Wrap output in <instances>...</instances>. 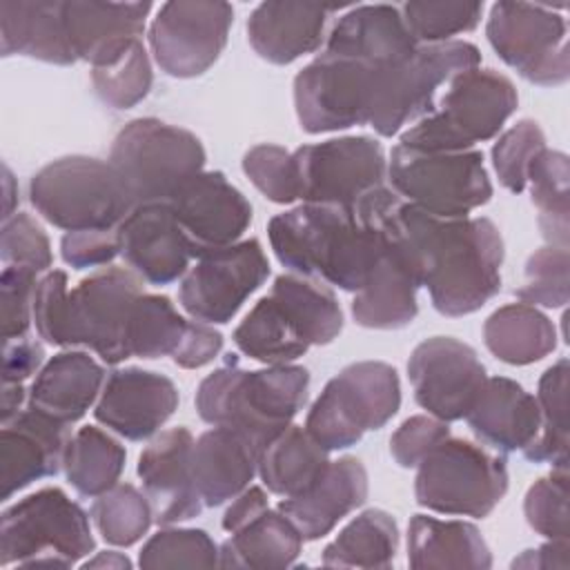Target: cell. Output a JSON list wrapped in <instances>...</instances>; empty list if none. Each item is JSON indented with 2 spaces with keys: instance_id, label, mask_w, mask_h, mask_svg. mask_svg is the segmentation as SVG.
Instances as JSON below:
<instances>
[{
  "instance_id": "1",
  "label": "cell",
  "mask_w": 570,
  "mask_h": 570,
  "mask_svg": "<svg viewBox=\"0 0 570 570\" xmlns=\"http://www.w3.org/2000/svg\"><path fill=\"white\" fill-rule=\"evenodd\" d=\"M401 203L387 185L354 207L301 203L269 218L267 238L289 272L358 292L381 254L385 223Z\"/></svg>"
},
{
  "instance_id": "2",
  "label": "cell",
  "mask_w": 570,
  "mask_h": 570,
  "mask_svg": "<svg viewBox=\"0 0 570 570\" xmlns=\"http://www.w3.org/2000/svg\"><path fill=\"white\" fill-rule=\"evenodd\" d=\"M390 225L439 314L465 316L499 294L503 238L490 218H439L403 200Z\"/></svg>"
},
{
  "instance_id": "3",
  "label": "cell",
  "mask_w": 570,
  "mask_h": 570,
  "mask_svg": "<svg viewBox=\"0 0 570 570\" xmlns=\"http://www.w3.org/2000/svg\"><path fill=\"white\" fill-rule=\"evenodd\" d=\"M307 390L309 372L303 365L243 370L236 354H227L223 365L200 381L194 403L205 423L238 430L263 452L292 425L307 401Z\"/></svg>"
},
{
  "instance_id": "4",
  "label": "cell",
  "mask_w": 570,
  "mask_h": 570,
  "mask_svg": "<svg viewBox=\"0 0 570 570\" xmlns=\"http://www.w3.org/2000/svg\"><path fill=\"white\" fill-rule=\"evenodd\" d=\"M514 82L494 69L456 73L434 109L401 134V145L425 151H463L494 138L517 111Z\"/></svg>"
},
{
  "instance_id": "5",
  "label": "cell",
  "mask_w": 570,
  "mask_h": 570,
  "mask_svg": "<svg viewBox=\"0 0 570 570\" xmlns=\"http://www.w3.org/2000/svg\"><path fill=\"white\" fill-rule=\"evenodd\" d=\"M89 519L60 488H42L7 505L0 517V566H76L96 548Z\"/></svg>"
},
{
  "instance_id": "6",
  "label": "cell",
  "mask_w": 570,
  "mask_h": 570,
  "mask_svg": "<svg viewBox=\"0 0 570 570\" xmlns=\"http://www.w3.org/2000/svg\"><path fill=\"white\" fill-rule=\"evenodd\" d=\"M29 203L65 232L116 229L134 209L111 163L80 154L40 167L29 180Z\"/></svg>"
},
{
  "instance_id": "7",
  "label": "cell",
  "mask_w": 570,
  "mask_h": 570,
  "mask_svg": "<svg viewBox=\"0 0 570 570\" xmlns=\"http://www.w3.org/2000/svg\"><path fill=\"white\" fill-rule=\"evenodd\" d=\"M205 147L196 134L158 118L129 120L114 138L109 163L134 207L169 203L205 167Z\"/></svg>"
},
{
  "instance_id": "8",
  "label": "cell",
  "mask_w": 570,
  "mask_h": 570,
  "mask_svg": "<svg viewBox=\"0 0 570 570\" xmlns=\"http://www.w3.org/2000/svg\"><path fill=\"white\" fill-rule=\"evenodd\" d=\"M401 407V381L383 361H358L332 376L312 403L305 430L327 452L356 445L381 430Z\"/></svg>"
},
{
  "instance_id": "9",
  "label": "cell",
  "mask_w": 570,
  "mask_h": 570,
  "mask_svg": "<svg viewBox=\"0 0 570 570\" xmlns=\"http://www.w3.org/2000/svg\"><path fill=\"white\" fill-rule=\"evenodd\" d=\"M387 180L405 203L439 218H463L492 198L479 149L425 151L399 142L387 160Z\"/></svg>"
},
{
  "instance_id": "10",
  "label": "cell",
  "mask_w": 570,
  "mask_h": 570,
  "mask_svg": "<svg viewBox=\"0 0 570 570\" xmlns=\"http://www.w3.org/2000/svg\"><path fill=\"white\" fill-rule=\"evenodd\" d=\"M479 62L481 51L465 40L419 45L405 60L376 69L367 125L383 138L396 136L434 109L441 85Z\"/></svg>"
},
{
  "instance_id": "11",
  "label": "cell",
  "mask_w": 570,
  "mask_h": 570,
  "mask_svg": "<svg viewBox=\"0 0 570 570\" xmlns=\"http://www.w3.org/2000/svg\"><path fill=\"white\" fill-rule=\"evenodd\" d=\"M416 468V503L439 514L483 519L508 492L503 456L465 439L448 436Z\"/></svg>"
},
{
  "instance_id": "12",
  "label": "cell",
  "mask_w": 570,
  "mask_h": 570,
  "mask_svg": "<svg viewBox=\"0 0 570 570\" xmlns=\"http://www.w3.org/2000/svg\"><path fill=\"white\" fill-rule=\"evenodd\" d=\"M568 27L550 4L501 0L490 7L485 36L497 56L539 87L563 85L570 76Z\"/></svg>"
},
{
  "instance_id": "13",
  "label": "cell",
  "mask_w": 570,
  "mask_h": 570,
  "mask_svg": "<svg viewBox=\"0 0 570 570\" xmlns=\"http://www.w3.org/2000/svg\"><path fill=\"white\" fill-rule=\"evenodd\" d=\"M142 294L140 278L125 267H105L67 294L65 347L85 345L107 365L129 358V318Z\"/></svg>"
},
{
  "instance_id": "14",
  "label": "cell",
  "mask_w": 570,
  "mask_h": 570,
  "mask_svg": "<svg viewBox=\"0 0 570 570\" xmlns=\"http://www.w3.org/2000/svg\"><path fill=\"white\" fill-rule=\"evenodd\" d=\"M376 69L321 51L294 76V109L303 131L325 134L370 122Z\"/></svg>"
},
{
  "instance_id": "15",
  "label": "cell",
  "mask_w": 570,
  "mask_h": 570,
  "mask_svg": "<svg viewBox=\"0 0 570 570\" xmlns=\"http://www.w3.org/2000/svg\"><path fill=\"white\" fill-rule=\"evenodd\" d=\"M292 154L303 203L354 207L387 178L385 151L370 136L327 138Z\"/></svg>"
},
{
  "instance_id": "16",
  "label": "cell",
  "mask_w": 570,
  "mask_h": 570,
  "mask_svg": "<svg viewBox=\"0 0 570 570\" xmlns=\"http://www.w3.org/2000/svg\"><path fill=\"white\" fill-rule=\"evenodd\" d=\"M269 263L256 238L205 252L185 272L178 287L180 307L200 323H229L243 303L265 283Z\"/></svg>"
},
{
  "instance_id": "17",
  "label": "cell",
  "mask_w": 570,
  "mask_h": 570,
  "mask_svg": "<svg viewBox=\"0 0 570 570\" xmlns=\"http://www.w3.org/2000/svg\"><path fill=\"white\" fill-rule=\"evenodd\" d=\"M234 9L220 0H169L149 24L156 65L171 78L203 76L223 53Z\"/></svg>"
},
{
  "instance_id": "18",
  "label": "cell",
  "mask_w": 570,
  "mask_h": 570,
  "mask_svg": "<svg viewBox=\"0 0 570 570\" xmlns=\"http://www.w3.org/2000/svg\"><path fill=\"white\" fill-rule=\"evenodd\" d=\"M414 401L434 419L452 423L468 416L488 374L474 347L454 336L421 341L407 358Z\"/></svg>"
},
{
  "instance_id": "19",
  "label": "cell",
  "mask_w": 570,
  "mask_h": 570,
  "mask_svg": "<svg viewBox=\"0 0 570 570\" xmlns=\"http://www.w3.org/2000/svg\"><path fill=\"white\" fill-rule=\"evenodd\" d=\"M171 212L191 243L194 258L229 247L252 225V205L223 171H200L169 200Z\"/></svg>"
},
{
  "instance_id": "20",
  "label": "cell",
  "mask_w": 570,
  "mask_h": 570,
  "mask_svg": "<svg viewBox=\"0 0 570 570\" xmlns=\"http://www.w3.org/2000/svg\"><path fill=\"white\" fill-rule=\"evenodd\" d=\"M178 401L169 376L142 367H120L105 379L94 416L127 441H145L171 419Z\"/></svg>"
},
{
  "instance_id": "21",
  "label": "cell",
  "mask_w": 570,
  "mask_h": 570,
  "mask_svg": "<svg viewBox=\"0 0 570 570\" xmlns=\"http://www.w3.org/2000/svg\"><path fill=\"white\" fill-rule=\"evenodd\" d=\"M120 256L149 285H171L183 278L194 258L169 203L136 205L118 225Z\"/></svg>"
},
{
  "instance_id": "22",
  "label": "cell",
  "mask_w": 570,
  "mask_h": 570,
  "mask_svg": "<svg viewBox=\"0 0 570 570\" xmlns=\"http://www.w3.org/2000/svg\"><path fill=\"white\" fill-rule=\"evenodd\" d=\"M191 432L178 425L160 432L138 456L136 472L158 525L189 521L205 508L191 474Z\"/></svg>"
},
{
  "instance_id": "23",
  "label": "cell",
  "mask_w": 570,
  "mask_h": 570,
  "mask_svg": "<svg viewBox=\"0 0 570 570\" xmlns=\"http://www.w3.org/2000/svg\"><path fill=\"white\" fill-rule=\"evenodd\" d=\"M390 218L385 223L381 254L352 301L354 323L367 330H401L419 314L416 289L421 283Z\"/></svg>"
},
{
  "instance_id": "24",
  "label": "cell",
  "mask_w": 570,
  "mask_h": 570,
  "mask_svg": "<svg viewBox=\"0 0 570 570\" xmlns=\"http://www.w3.org/2000/svg\"><path fill=\"white\" fill-rule=\"evenodd\" d=\"M69 425L33 410H20L0 430V485L2 501L33 481L56 476L65 461Z\"/></svg>"
},
{
  "instance_id": "25",
  "label": "cell",
  "mask_w": 570,
  "mask_h": 570,
  "mask_svg": "<svg viewBox=\"0 0 570 570\" xmlns=\"http://www.w3.org/2000/svg\"><path fill=\"white\" fill-rule=\"evenodd\" d=\"M367 499V470L356 456L330 461L323 474L301 494L278 501V510L294 523L303 541L330 534L341 519Z\"/></svg>"
},
{
  "instance_id": "26",
  "label": "cell",
  "mask_w": 570,
  "mask_h": 570,
  "mask_svg": "<svg viewBox=\"0 0 570 570\" xmlns=\"http://www.w3.org/2000/svg\"><path fill=\"white\" fill-rule=\"evenodd\" d=\"M419 42L394 4H361L345 11L327 33L325 53L361 60L374 69L405 60Z\"/></svg>"
},
{
  "instance_id": "27",
  "label": "cell",
  "mask_w": 570,
  "mask_h": 570,
  "mask_svg": "<svg viewBox=\"0 0 570 570\" xmlns=\"http://www.w3.org/2000/svg\"><path fill=\"white\" fill-rule=\"evenodd\" d=\"M336 9L318 2H261L247 18V40L263 60L289 65L321 47Z\"/></svg>"
},
{
  "instance_id": "28",
  "label": "cell",
  "mask_w": 570,
  "mask_h": 570,
  "mask_svg": "<svg viewBox=\"0 0 570 570\" xmlns=\"http://www.w3.org/2000/svg\"><path fill=\"white\" fill-rule=\"evenodd\" d=\"M102 385V365L89 352L67 350L53 354L38 370L29 387L27 407L62 425H71L87 414Z\"/></svg>"
},
{
  "instance_id": "29",
  "label": "cell",
  "mask_w": 570,
  "mask_h": 570,
  "mask_svg": "<svg viewBox=\"0 0 570 570\" xmlns=\"http://www.w3.org/2000/svg\"><path fill=\"white\" fill-rule=\"evenodd\" d=\"M258 448L238 430L214 425L191 448V474L205 508H218L240 494L258 474Z\"/></svg>"
},
{
  "instance_id": "30",
  "label": "cell",
  "mask_w": 570,
  "mask_h": 570,
  "mask_svg": "<svg viewBox=\"0 0 570 570\" xmlns=\"http://www.w3.org/2000/svg\"><path fill=\"white\" fill-rule=\"evenodd\" d=\"M465 421L481 443L499 452H517L539 432V405L521 383L492 376L485 379Z\"/></svg>"
},
{
  "instance_id": "31",
  "label": "cell",
  "mask_w": 570,
  "mask_h": 570,
  "mask_svg": "<svg viewBox=\"0 0 570 570\" xmlns=\"http://www.w3.org/2000/svg\"><path fill=\"white\" fill-rule=\"evenodd\" d=\"M0 51L4 58L27 56L60 67L78 62L67 36L65 0L0 2Z\"/></svg>"
},
{
  "instance_id": "32",
  "label": "cell",
  "mask_w": 570,
  "mask_h": 570,
  "mask_svg": "<svg viewBox=\"0 0 570 570\" xmlns=\"http://www.w3.org/2000/svg\"><path fill=\"white\" fill-rule=\"evenodd\" d=\"M407 563L414 570H488L492 552L470 521L414 514L407 523Z\"/></svg>"
},
{
  "instance_id": "33",
  "label": "cell",
  "mask_w": 570,
  "mask_h": 570,
  "mask_svg": "<svg viewBox=\"0 0 570 570\" xmlns=\"http://www.w3.org/2000/svg\"><path fill=\"white\" fill-rule=\"evenodd\" d=\"M151 7V2L65 0V24L73 56L94 65L109 49L140 38Z\"/></svg>"
},
{
  "instance_id": "34",
  "label": "cell",
  "mask_w": 570,
  "mask_h": 570,
  "mask_svg": "<svg viewBox=\"0 0 570 570\" xmlns=\"http://www.w3.org/2000/svg\"><path fill=\"white\" fill-rule=\"evenodd\" d=\"M303 550V537L276 508L265 510L218 548L220 568L276 570L292 568Z\"/></svg>"
},
{
  "instance_id": "35",
  "label": "cell",
  "mask_w": 570,
  "mask_h": 570,
  "mask_svg": "<svg viewBox=\"0 0 570 570\" xmlns=\"http://www.w3.org/2000/svg\"><path fill=\"white\" fill-rule=\"evenodd\" d=\"M269 296L307 347L332 343L343 330V312L327 283L301 274L274 278Z\"/></svg>"
},
{
  "instance_id": "36",
  "label": "cell",
  "mask_w": 570,
  "mask_h": 570,
  "mask_svg": "<svg viewBox=\"0 0 570 570\" xmlns=\"http://www.w3.org/2000/svg\"><path fill=\"white\" fill-rule=\"evenodd\" d=\"M483 343L508 365H530L554 352L557 330L534 305L508 303L485 318Z\"/></svg>"
},
{
  "instance_id": "37",
  "label": "cell",
  "mask_w": 570,
  "mask_h": 570,
  "mask_svg": "<svg viewBox=\"0 0 570 570\" xmlns=\"http://www.w3.org/2000/svg\"><path fill=\"white\" fill-rule=\"evenodd\" d=\"M330 452L303 425H287L258 456V476L272 494L294 497L307 490L327 468Z\"/></svg>"
},
{
  "instance_id": "38",
  "label": "cell",
  "mask_w": 570,
  "mask_h": 570,
  "mask_svg": "<svg viewBox=\"0 0 570 570\" xmlns=\"http://www.w3.org/2000/svg\"><path fill=\"white\" fill-rule=\"evenodd\" d=\"M399 552V525L379 508L354 517L323 550L327 568H392Z\"/></svg>"
},
{
  "instance_id": "39",
  "label": "cell",
  "mask_w": 570,
  "mask_h": 570,
  "mask_svg": "<svg viewBox=\"0 0 570 570\" xmlns=\"http://www.w3.org/2000/svg\"><path fill=\"white\" fill-rule=\"evenodd\" d=\"M125 448L96 425L78 428L65 450V476L71 488L87 499L114 488L125 470Z\"/></svg>"
},
{
  "instance_id": "40",
  "label": "cell",
  "mask_w": 570,
  "mask_h": 570,
  "mask_svg": "<svg viewBox=\"0 0 570 570\" xmlns=\"http://www.w3.org/2000/svg\"><path fill=\"white\" fill-rule=\"evenodd\" d=\"M568 358L552 363L539 379V432L530 441L523 456L532 463H550L552 468H568Z\"/></svg>"
},
{
  "instance_id": "41",
  "label": "cell",
  "mask_w": 570,
  "mask_h": 570,
  "mask_svg": "<svg viewBox=\"0 0 570 570\" xmlns=\"http://www.w3.org/2000/svg\"><path fill=\"white\" fill-rule=\"evenodd\" d=\"M151 82V62L140 38L109 49L91 65L94 91L111 109L136 107L149 94Z\"/></svg>"
},
{
  "instance_id": "42",
  "label": "cell",
  "mask_w": 570,
  "mask_h": 570,
  "mask_svg": "<svg viewBox=\"0 0 570 570\" xmlns=\"http://www.w3.org/2000/svg\"><path fill=\"white\" fill-rule=\"evenodd\" d=\"M568 183H570L568 156L563 151L543 147L528 167L525 187H530V198L539 209L537 220L548 245L568 247V232H570Z\"/></svg>"
},
{
  "instance_id": "43",
  "label": "cell",
  "mask_w": 570,
  "mask_h": 570,
  "mask_svg": "<svg viewBox=\"0 0 570 570\" xmlns=\"http://www.w3.org/2000/svg\"><path fill=\"white\" fill-rule=\"evenodd\" d=\"M232 338L245 356L265 365L292 363L309 350L269 294L256 301L236 325Z\"/></svg>"
},
{
  "instance_id": "44",
  "label": "cell",
  "mask_w": 570,
  "mask_h": 570,
  "mask_svg": "<svg viewBox=\"0 0 570 570\" xmlns=\"http://www.w3.org/2000/svg\"><path fill=\"white\" fill-rule=\"evenodd\" d=\"M89 517L100 537L118 548L138 543L154 523L147 494L131 483H116L107 492L98 494L89 508Z\"/></svg>"
},
{
  "instance_id": "45",
  "label": "cell",
  "mask_w": 570,
  "mask_h": 570,
  "mask_svg": "<svg viewBox=\"0 0 570 570\" xmlns=\"http://www.w3.org/2000/svg\"><path fill=\"white\" fill-rule=\"evenodd\" d=\"M174 303L160 294H140L129 318V354L140 358L171 356L187 330Z\"/></svg>"
},
{
  "instance_id": "46",
  "label": "cell",
  "mask_w": 570,
  "mask_h": 570,
  "mask_svg": "<svg viewBox=\"0 0 570 570\" xmlns=\"http://www.w3.org/2000/svg\"><path fill=\"white\" fill-rule=\"evenodd\" d=\"M403 22L419 45L448 42L452 36L476 29L483 2L465 0H412L401 7Z\"/></svg>"
},
{
  "instance_id": "47",
  "label": "cell",
  "mask_w": 570,
  "mask_h": 570,
  "mask_svg": "<svg viewBox=\"0 0 570 570\" xmlns=\"http://www.w3.org/2000/svg\"><path fill=\"white\" fill-rule=\"evenodd\" d=\"M138 566L158 568H214L218 566V546L200 528H163L140 548Z\"/></svg>"
},
{
  "instance_id": "48",
  "label": "cell",
  "mask_w": 570,
  "mask_h": 570,
  "mask_svg": "<svg viewBox=\"0 0 570 570\" xmlns=\"http://www.w3.org/2000/svg\"><path fill=\"white\" fill-rule=\"evenodd\" d=\"M570 254L568 247L543 245L525 263L523 285L514 289V296L528 305L563 307L570 298Z\"/></svg>"
},
{
  "instance_id": "49",
  "label": "cell",
  "mask_w": 570,
  "mask_h": 570,
  "mask_svg": "<svg viewBox=\"0 0 570 570\" xmlns=\"http://www.w3.org/2000/svg\"><path fill=\"white\" fill-rule=\"evenodd\" d=\"M243 171L272 203L289 205L301 198L294 154L274 142H261L245 151Z\"/></svg>"
},
{
  "instance_id": "50",
  "label": "cell",
  "mask_w": 570,
  "mask_h": 570,
  "mask_svg": "<svg viewBox=\"0 0 570 570\" xmlns=\"http://www.w3.org/2000/svg\"><path fill=\"white\" fill-rule=\"evenodd\" d=\"M543 147L546 136L539 122L532 118L517 120L492 145V167L499 176V183L512 194L525 191L528 167Z\"/></svg>"
},
{
  "instance_id": "51",
  "label": "cell",
  "mask_w": 570,
  "mask_h": 570,
  "mask_svg": "<svg viewBox=\"0 0 570 570\" xmlns=\"http://www.w3.org/2000/svg\"><path fill=\"white\" fill-rule=\"evenodd\" d=\"M528 525L546 539H568V468H552L548 476L537 479L523 499Z\"/></svg>"
},
{
  "instance_id": "52",
  "label": "cell",
  "mask_w": 570,
  "mask_h": 570,
  "mask_svg": "<svg viewBox=\"0 0 570 570\" xmlns=\"http://www.w3.org/2000/svg\"><path fill=\"white\" fill-rule=\"evenodd\" d=\"M0 258L2 265L29 267L38 274L47 272L53 263L45 229L24 212H16L11 218L2 220Z\"/></svg>"
},
{
  "instance_id": "53",
  "label": "cell",
  "mask_w": 570,
  "mask_h": 570,
  "mask_svg": "<svg viewBox=\"0 0 570 570\" xmlns=\"http://www.w3.org/2000/svg\"><path fill=\"white\" fill-rule=\"evenodd\" d=\"M38 272L18 265H2L0 305H2V341L27 338L33 321V296Z\"/></svg>"
},
{
  "instance_id": "54",
  "label": "cell",
  "mask_w": 570,
  "mask_h": 570,
  "mask_svg": "<svg viewBox=\"0 0 570 570\" xmlns=\"http://www.w3.org/2000/svg\"><path fill=\"white\" fill-rule=\"evenodd\" d=\"M450 436L445 421L428 414L405 419L390 436V454L401 468H416L439 443Z\"/></svg>"
},
{
  "instance_id": "55",
  "label": "cell",
  "mask_w": 570,
  "mask_h": 570,
  "mask_svg": "<svg viewBox=\"0 0 570 570\" xmlns=\"http://www.w3.org/2000/svg\"><path fill=\"white\" fill-rule=\"evenodd\" d=\"M67 294V274L62 269H51L38 278L33 296V323L40 338L49 345L65 347Z\"/></svg>"
},
{
  "instance_id": "56",
  "label": "cell",
  "mask_w": 570,
  "mask_h": 570,
  "mask_svg": "<svg viewBox=\"0 0 570 570\" xmlns=\"http://www.w3.org/2000/svg\"><path fill=\"white\" fill-rule=\"evenodd\" d=\"M120 254V236L116 229H80L60 238V256L71 269H89L111 265Z\"/></svg>"
},
{
  "instance_id": "57",
  "label": "cell",
  "mask_w": 570,
  "mask_h": 570,
  "mask_svg": "<svg viewBox=\"0 0 570 570\" xmlns=\"http://www.w3.org/2000/svg\"><path fill=\"white\" fill-rule=\"evenodd\" d=\"M223 350V334L209 323L189 321L187 330L171 354V361L183 370H198L212 363Z\"/></svg>"
},
{
  "instance_id": "58",
  "label": "cell",
  "mask_w": 570,
  "mask_h": 570,
  "mask_svg": "<svg viewBox=\"0 0 570 570\" xmlns=\"http://www.w3.org/2000/svg\"><path fill=\"white\" fill-rule=\"evenodd\" d=\"M45 350L31 338L2 341V383H24L42 367Z\"/></svg>"
},
{
  "instance_id": "59",
  "label": "cell",
  "mask_w": 570,
  "mask_h": 570,
  "mask_svg": "<svg viewBox=\"0 0 570 570\" xmlns=\"http://www.w3.org/2000/svg\"><path fill=\"white\" fill-rule=\"evenodd\" d=\"M269 508L267 503V494L263 488L258 485H247L240 494H236L232 499V503L227 505L225 514H223V530L225 532H236L238 528H243L245 523H249L252 519H256L258 514H263Z\"/></svg>"
},
{
  "instance_id": "60",
  "label": "cell",
  "mask_w": 570,
  "mask_h": 570,
  "mask_svg": "<svg viewBox=\"0 0 570 570\" xmlns=\"http://www.w3.org/2000/svg\"><path fill=\"white\" fill-rule=\"evenodd\" d=\"M568 539H550L548 543L521 552L514 561L512 568H528V570H550V568H568Z\"/></svg>"
},
{
  "instance_id": "61",
  "label": "cell",
  "mask_w": 570,
  "mask_h": 570,
  "mask_svg": "<svg viewBox=\"0 0 570 570\" xmlns=\"http://www.w3.org/2000/svg\"><path fill=\"white\" fill-rule=\"evenodd\" d=\"M24 399H27V390L22 383H2V412H0L2 423L11 421L22 410Z\"/></svg>"
},
{
  "instance_id": "62",
  "label": "cell",
  "mask_w": 570,
  "mask_h": 570,
  "mask_svg": "<svg viewBox=\"0 0 570 570\" xmlns=\"http://www.w3.org/2000/svg\"><path fill=\"white\" fill-rule=\"evenodd\" d=\"M80 568L89 570V568H107V570H129L131 568V561L127 559V554L122 552H116V550H105V552H98L96 557L87 559L80 563Z\"/></svg>"
},
{
  "instance_id": "63",
  "label": "cell",
  "mask_w": 570,
  "mask_h": 570,
  "mask_svg": "<svg viewBox=\"0 0 570 570\" xmlns=\"http://www.w3.org/2000/svg\"><path fill=\"white\" fill-rule=\"evenodd\" d=\"M13 187H16V183H13V176H11L9 167H2V191H4V212H2V220L11 218V216L16 214L13 207H11V203H13V198H16Z\"/></svg>"
}]
</instances>
